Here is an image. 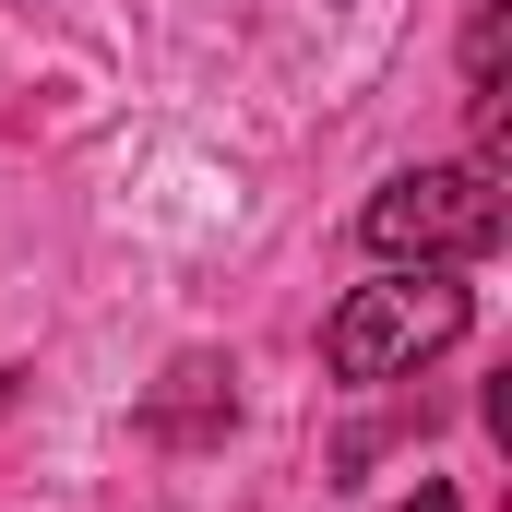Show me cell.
Returning a JSON list of instances; mask_svg holds the SVG:
<instances>
[{
    "label": "cell",
    "instance_id": "1",
    "mask_svg": "<svg viewBox=\"0 0 512 512\" xmlns=\"http://www.w3.org/2000/svg\"><path fill=\"white\" fill-rule=\"evenodd\" d=\"M477 298L465 262H382V286H346V310L322 322V370L334 382H417L441 346H465Z\"/></svg>",
    "mask_w": 512,
    "mask_h": 512
},
{
    "label": "cell",
    "instance_id": "5",
    "mask_svg": "<svg viewBox=\"0 0 512 512\" xmlns=\"http://www.w3.org/2000/svg\"><path fill=\"white\" fill-rule=\"evenodd\" d=\"M393 512H465V501H453L441 477H417V501H393Z\"/></svg>",
    "mask_w": 512,
    "mask_h": 512
},
{
    "label": "cell",
    "instance_id": "3",
    "mask_svg": "<svg viewBox=\"0 0 512 512\" xmlns=\"http://www.w3.org/2000/svg\"><path fill=\"white\" fill-rule=\"evenodd\" d=\"M227 417H239V393H227V358H179V370H167V393L143 405V429H155V441H215Z\"/></svg>",
    "mask_w": 512,
    "mask_h": 512
},
{
    "label": "cell",
    "instance_id": "2",
    "mask_svg": "<svg viewBox=\"0 0 512 512\" xmlns=\"http://www.w3.org/2000/svg\"><path fill=\"white\" fill-rule=\"evenodd\" d=\"M512 203H501V167L489 155H465V167H405L370 191V215H358V239L370 262H477L501 251Z\"/></svg>",
    "mask_w": 512,
    "mask_h": 512
},
{
    "label": "cell",
    "instance_id": "4",
    "mask_svg": "<svg viewBox=\"0 0 512 512\" xmlns=\"http://www.w3.org/2000/svg\"><path fill=\"white\" fill-rule=\"evenodd\" d=\"M501 24H512V0H477L465 12V84L477 96H501Z\"/></svg>",
    "mask_w": 512,
    "mask_h": 512
}]
</instances>
